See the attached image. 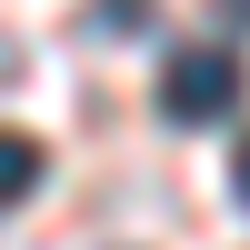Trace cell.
I'll use <instances>...</instances> for the list:
<instances>
[{
  "mask_svg": "<svg viewBox=\"0 0 250 250\" xmlns=\"http://www.w3.org/2000/svg\"><path fill=\"white\" fill-rule=\"evenodd\" d=\"M140 10L150 0H100V30H140Z\"/></svg>",
  "mask_w": 250,
  "mask_h": 250,
  "instance_id": "3",
  "label": "cell"
},
{
  "mask_svg": "<svg viewBox=\"0 0 250 250\" xmlns=\"http://www.w3.org/2000/svg\"><path fill=\"white\" fill-rule=\"evenodd\" d=\"M30 190H40V140L30 130H0V210L30 200Z\"/></svg>",
  "mask_w": 250,
  "mask_h": 250,
  "instance_id": "2",
  "label": "cell"
},
{
  "mask_svg": "<svg viewBox=\"0 0 250 250\" xmlns=\"http://www.w3.org/2000/svg\"><path fill=\"white\" fill-rule=\"evenodd\" d=\"M220 10H230V20H250V0H220Z\"/></svg>",
  "mask_w": 250,
  "mask_h": 250,
  "instance_id": "5",
  "label": "cell"
},
{
  "mask_svg": "<svg viewBox=\"0 0 250 250\" xmlns=\"http://www.w3.org/2000/svg\"><path fill=\"white\" fill-rule=\"evenodd\" d=\"M230 100H240V60L220 50V40L170 50V70H160V120L200 130V120H230Z\"/></svg>",
  "mask_w": 250,
  "mask_h": 250,
  "instance_id": "1",
  "label": "cell"
},
{
  "mask_svg": "<svg viewBox=\"0 0 250 250\" xmlns=\"http://www.w3.org/2000/svg\"><path fill=\"white\" fill-rule=\"evenodd\" d=\"M230 190H240V210H250V140L230 150Z\"/></svg>",
  "mask_w": 250,
  "mask_h": 250,
  "instance_id": "4",
  "label": "cell"
}]
</instances>
